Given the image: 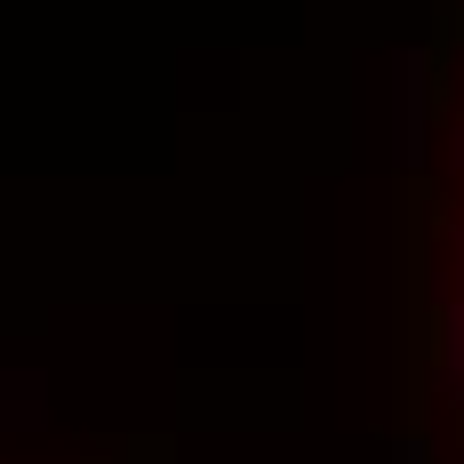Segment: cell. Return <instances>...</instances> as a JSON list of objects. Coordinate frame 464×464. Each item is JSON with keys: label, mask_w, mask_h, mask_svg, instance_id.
Here are the masks:
<instances>
[{"label": "cell", "mask_w": 464, "mask_h": 464, "mask_svg": "<svg viewBox=\"0 0 464 464\" xmlns=\"http://www.w3.org/2000/svg\"><path fill=\"white\" fill-rule=\"evenodd\" d=\"M449 160H457V169H464V121H457V137H449Z\"/></svg>", "instance_id": "cell-4"}, {"label": "cell", "mask_w": 464, "mask_h": 464, "mask_svg": "<svg viewBox=\"0 0 464 464\" xmlns=\"http://www.w3.org/2000/svg\"><path fill=\"white\" fill-rule=\"evenodd\" d=\"M401 464H424V440H401Z\"/></svg>", "instance_id": "cell-3"}, {"label": "cell", "mask_w": 464, "mask_h": 464, "mask_svg": "<svg viewBox=\"0 0 464 464\" xmlns=\"http://www.w3.org/2000/svg\"><path fill=\"white\" fill-rule=\"evenodd\" d=\"M424 152V56H401V160Z\"/></svg>", "instance_id": "cell-1"}, {"label": "cell", "mask_w": 464, "mask_h": 464, "mask_svg": "<svg viewBox=\"0 0 464 464\" xmlns=\"http://www.w3.org/2000/svg\"><path fill=\"white\" fill-rule=\"evenodd\" d=\"M440 384H449V392L464 401V304L449 313V369H440Z\"/></svg>", "instance_id": "cell-2"}]
</instances>
